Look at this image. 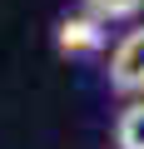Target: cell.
Returning <instances> with one entry per match:
<instances>
[{
  "mask_svg": "<svg viewBox=\"0 0 144 149\" xmlns=\"http://www.w3.org/2000/svg\"><path fill=\"white\" fill-rule=\"evenodd\" d=\"M139 10H144V0H85V15L99 20V25H109V20H129V15H139Z\"/></svg>",
  "mask_w": 144,
  "mask_h": 149,
  "instance_id": "cell-4",
  "label": "cell"
},
{
  "mask_svg": "<svg viewBox=\"0 0 144 149\" xmlns=\"http://www.w3.org/2000/svg\"><path fill=\"white\" fill-rule=\"evenodd\" d=\"M114 144H119V149H144V100L129 104V109L119 114V124H114Z\"/></svg>",
  "mask_w": 144,
  "mask_h": 149,
  "instance_id": "cell-3",
  "label": "cell"
},
{
  "mask_svg": "<svg viewBox=\"0 0 144 149\" xmlns=\"http://www.w3.org/2000/svg\"><path fill=\"white\" fill-rule=\"evenodd\" d=\"M109 85L124 90V95L144 90V30H129L114 45V55H109Z\"/></svg>",
  "mask_w": 144,
  "mask_h": 149,
  "instance_id": "cell-1",
  "label": "cell"
},
{
  "mask_svg": "<svg viewBox=\"0 0 144 149\" xmlns=\"http://www.w3.org/2000/svg\"><path fill=\"white\" fill-rule=\"evenodd\" d=\"M55 45H60V55H95L104 45V25L90 15H65L55 25Z\"/></svg>",
  "mask_w": 144,
  "mask_h": 149,
  "instance_id": "cell-2",
  "label": "cell"
}]
</instances>
